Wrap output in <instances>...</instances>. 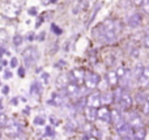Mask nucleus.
<instances>
[{
  "instance_id": "1",
  "label": "nucleus",
  "mask_w": 149,
  "mask_h": 140,
  "mask_svg": "<svg viewBox=\"0 0 149 140\" xmlns=\"http://www.w3.org/2000/svg\"><path fill=\"white\" fill-rule=\"evenodd\" d=\"M102 34H103V38H105L106 42L111 43L116 39L118 37V29H116V24L111 20L105 21L102 26Z\"/></svg>"
},
{
  "instance_id": "2",
  "label": "nucleus",
  "mask_w": 149,
  "mask_h": 140,
  "mask_svg": "<svg viewBox=\"0 0 149 140\" xmlns=\"http://www.w3.org/2000/svg\"><path fill=\"white\" fill-rule=\"evenodd\" d=\"M22 58H24V62H25L26 67H30V65L36 64L37 60L39 59V52L37 51L36 47H28L22 52Z\"/></svg>"
},
{
  "instance_id": "3",
  "label": "nucleus",
  "mask_w": 149,
  "mask_h": 140,
  "mask_svg": "<svg viewBox=\"0 0 149 140\" xmlns=\"http://www.w3.org/2000/svg\"><path fill=\"white\" fill-rule=\"evenodd\" d=\"M88 106H90V107H100L101 106V94L98 93V92H94V93H92V94H89L88 96Z\"/></svg>"
},
{
  "instance_id": "4",
  "label": "nucleus",
  "mask_w": 149,
  "mask_h": 140,
  "mask_svg": "<svg viewBox=\"0 0 149 140\" xmlns=\"http://www.w3.org/2000/svg\"><path fill=\"white\" fill-rule=\"evenodd\" d=\"M118 132L122 138H131L132 136V127L130 123H124L122 122L118 126Z\"/></svg>"
},
{
  "instance_id": "5",
  "label": "nucleus",
  "mask_w": 149,
  "mask_h": 140,
  "mask_svg": "<svg viewBox=\"0 0 149 140\" xmlns=\"http://www.w3.org/2000/svg\"><path fill=\"white\" fill-rule=\"evenodd\" d=\"M143 22V17L140 13H132L128 18H127V24L131 28H139Z\"/></svg>"
},
{
  "instance_id": "6",
  "label": "nucleus",
  "mask_w": 149,
  "mask_h": 140,
  "mask_svg": "<svg viewBox=\"0 0 149 140\" xmlns=\"http://www.w3.org/2000/svg\"><path fill=\"white\" fill-rule=\"evenodd\" d=\"M98 83H100V76L95 75V73H89V75L85 77V85L89 89L95 88Z\"/></svg>"
},
{
  "instance_id": "7",
  "label": "nucleus",
  "mask_w": 149,
  "mask_h": 140,
  "mask_svg": "<svg viewBox=\"0 0 149 140\" xmlns=\"http://www.w3.org/2000/svg\"><path fill=\"white\" fill-rule=\"evenodd\" d=\"M119 105H120L122 109L127 110L132 106V97L127 93H122L120 97H119Z\"/></svg>"
},
{
  "instance_id": "8",
  "label": "nucleus",
  "mask_w": 149,
  "mask_h": 140,
  "mask_svg": "<svg viewBox=\"0 0 149 140\" xmlns=\"http://www.w3.org/2000/svg\"><path fill=\"white\" fill-rule=\"evenodd\" d=\"M5 134H7L8 136H10V138L15 139L16 136H18L21 134V130L17 127V126L13 125V123H10V125H8L7 127H5Z\"/></svg>"
},
{
  "instance_id": "9",
  "label": "nucleus",
  "mask_w": 149,
  "mask_h": 140,
  "mask_svg": "<svg viewBox=\"0 0 149 140\" xmlns=\"http://www.w3.org/2000/svg\"><path fill=\"white\" fill-rule=\"evenodd\" d=\"M98 118L103 122H109V120H111V111L107 107L102 106L101 109H98Z\"/></svg>"
},
{
  "instance_id": "10",
  "label": "nucleus",
  "mask_w": 149,
  "mask_h": 140,
  "mask_svg": "<svg viewBox=\"0 0 149 140\" xmlns=\"http://www.w3.org/2000/svg\"><path fill=\"white\" fill-rule=\"evenodd\" d=\"M85 117H86L88 120L93 122L95 118H98V110L95 107H90V106L85 107Z\"/></svg>"
},
{
  "instance_id": "11",
  "label": "nucleus",
  "mask_w": 149,
  "mask_h": 140,
  "mask_svg": "<svg viewBox=\"0 0 149 140\" xmlns=\"http://www.w3.org/2000/svg\"><path fill=\"white\" fill-rule=\"evenodd\" d=\"M107 81H109V84H110L111 86H116L118 85V83H119V76H118V73H116V71L114 72V71H110V72L107 73Z\"/></svg>"
},
{
  "instance_id": "12",
  "label": "nucleus",
  "mask_w": 149,
  "mask_h": 140,
  "mask_svg": "<svg viewBox=\"0 0 149 140\" xmlns=\"http://www.w3.org/2000/svg\"><path fill=\"white\" fill-rule=\"evenodd\" d=\"M139 84L141 86H145V85H148V84H149V67L144 68L141 76L139 77Z\"/></svg>"
},
{
  "instance_id": "13",
  "label": "nucleus",
  "mask_w": 149,
  "mask_h": 140,
  "mask_svg": "<svg viewBox=\"0 0 149 140\" xmlns=\"http://www.w3.org/2000/svg\"><path fill=\"white\" fill-rule=\"evenodd\" d=\"M50 105H54V106H62L64 104V98H63L60 94H54L51 100H49Z\"/></svg>"
},
{
  "instance_id": "14",
  "label": "nucleus",
  "mask_w": 149,
  "mask_h": 140,
  "mask_svg": "<svg viewBox=\"0 0 149 140\" xmlns=\"http://www.w3.org/2000/svg\"><path fill=\"white\" fill-rule=\"evenodd\" d=\"M130 125H131L132 128L141 127V126H143V120H141V118L137 117V115H132V117L130 118Z\"/></svg>"
},
{
  "instance_id": "15",
  "label": "nucleus",
  "mask_w": 149,
  "mask_h": 140,
  "mask_svg": "<svg viewBox=\"0 0 149 140\" xmlns=\"http://www.w3.org/2000/svg\"><path fill=\"white\" fill-rule=\"evenodd\" d=\"M134 136H135V139H143L144 140L145 139V136H147V130H145L144 127H137V128H135V131H134Z\"/></svg>"
},
{
  "instance_id": "16",
  "label": "nucleus",
  "mask_w": 149,
  "mask_h": 140,
  "mask_svg": "<svg viewBox=\"0 0 149 140\" xmlns=\"http://www.w3.org/2000/svg\"><path fill=\"white\" fill-rule=\"evenodd\" d=\"M111 120H113V123L114 125H116V126H119L122 122H123L122 115H120V113H119L118 110H113V111H111Z\"/></svg>"
},
{
  "instance_id": "17",
  "label": "nucleus",
  "mask_w": 149,
  "mask_h": 140,
  "mask_svg": "<svg viewBox=\"0 0 149 140\" xmlns=\"http://www.w3.org/2000/svg\"><path fill=\"white\" fill-rule=\"evenodd\" d=\"M68 80H70V79H68L65 75L59 76V77L56 79V86H58V88H65V86L70 84V83H68Z\"/></svg>"
},
{
  "instance_id": "18",
  "label": "nucleus",
  "mask_w": 149,
  "mask_h": 140,
  "mask_svg": "<svg viewBox=\"0 0 149 140\" xmlns=\"http://www.w3.org/2000/svg\"><path fill=\"white\" fill-rule=\"evenodd\" d=\"M65 92H67V94H70V96H74V94L79 92V86L74 83H70L65 86Z\"/></svg>"
},
{
  "instance_id": "19",
  "label": "nucleus",
  "mask_w": 149,
  "mask_h": 140,
  "mask_svg": "<svg viewBox=\"0 0 149 140\" xmlns=\"http://www.w3.org/2000/svg\"><path fill=\"white\" fill-rule=\"evenodd\" d=\"M116 73H118L119 79H127L130 76V71L127 70L126 67H123V65L118 67V70H116Z\"/></svg>"
},
{
  "instance_id": "20",
  "label": "nucleus",
  "mask_w": 149,
  "mask_h": 140,
  "mask_svg": "<svg viewBox=\"0 0 149 140\" xmlns=\"http://www.w3.org/2000/svg\"><path fill=\"white\" fill-rule=\"evenodd\" d=\"M82 75H84V72H82L81 70H73L72 72L70 73V76H71V79L72 80H80V79H82Z\"/></svg>"
},
{
  "instance_id": "21",
  "label": "nucleus",
  "mask_w": 149,
  "mask_h": 140,
  "mask_svg": "<svg viewBox=\"0 0 149 140\" xmlns=\"http://www.w3.org/2000/svg\"><path fill=\"white\" fill-rule=\"evenodd\" d=\"M111 101H113L111 94H102V96H101V102H102V105H107V104H110Z\"/></svg>"
},
{
  "instance_id": "22",
  "label": "nucleus",
  "mask_w": 149,
  "mask_h": 140,
  "mask_svg": "<svg viewBox=\"0 0 149 140\" xmlns=\"http://www.w3.org/2000/svg\"><path fill=\"white\" fill-rule=\"evenodd\" d=\"M9 125V120H8L7 115L0 114V127H7Z\"/></svg>"
},
{
  "instance_id": "23",
  "label": "nucleus",
  "mask_w": 149,
  "mask_h": 140,
  "mask_svg": "<svg viewBox=\"0 0 149 140\" xmlns=\"http://www.w3.org/2000/svg\"><path fill=\"white\" fill-rule=\"evenodd\" d=\"M22 41H24V38L20 36V34H16V36L13 37V43H15L16 46H20V45L22 43Z\"/></svg>"
},
{
  "instance_id": "24",
  "label": "nucleus",
  "mask_w": 149,
  "mask_h": 140,
  "mask_svg": "<svg viewBox=\"0 0 149 140\" xmlns=\"http://www.w3.org/2000/svg\"><path fill=\"white\" fill-rule=\"evenodd\" d=\"M5 41H7V31L4 29H0V45L5 43Z\"/></svg>"
},
{
  "instance_id": "25",
  "label": "nucleus",
  "mask_w": 149,
  "mask_h": 140,
  "mask_svg": "<svg viewBox=\"0 0 149 140\" xmlns=\"http://www.w3.org/2000/svg\"><path fill=\"white\" fill-rule=\"evenodd\" d=\"M141 8H143V12L149 15V0H144V1H143Z\"/></svg>"
},
{
  "instance_id": "26",
  "label": "nucleus",
  "mask_w": 149,
  "mask_h": 140,
  "mask_svg": "<svg viewBox=\"0 0 149 140\" xmlns=\"http://www.w3.org/2000/svg\"><path fill=\"white\" fill-rule=\"evenodd\" d=\"M143 111H144V114H149V102L145 101L144 104H143Z\"/></svg>"
},
{
  "instance_id": "27",
  "label": "nucleus",
  "mask_w": 149,
  "mask_h": 140,
  "mask_svg": "<svg viewBox=\"0 0 149 140\" xmlns=\"http://www.w3.org/2000/svg\"><path fill=\"white\" fill-rule=\"evenodd\" d=\"M143 43H144V46L147 47V49H149V34L144 37V41H143Z\"/></svg>"
},
{
  "instance_id": "28",
  "label": "nucleus",
  "mask_w": 149,
  "mask_h": 140,
  "mask_svg": "<svg viewBox=\"0 0 149 140\" xmlns=\"http://www.w3.org/2000/svg\"><path fill=\"white\" fill-rule=\"evenodd\" d=\"M10 65H12V67H17V59H16V58L10 59Z\"/></svg>"
},
{
  "instance_id": "29",
  "label": "nucleus",
  "mask_w": 149,
  "mask_h": 140,
  "mask_svg": "<svg viewBox=\"0 0 149 140\" xmlns=\"http://www.w3.org/2000/svg\"><path fill=\"white\" fill-rule=\"evenodd\" d=\"M34 122H36L37 125H43V123H45V120L42 119V118H39V117H38V118H37L36 120H34Z\"/></svg>"
},
{
  "instance_id": "30",
  "label": "nucleus",
  "mask_w": 149,
  "mask_h": 140,
  "mask_svg": "<svg viewBox=\"0 0 149 140\" xmlns=\"http://www.w3.org/2000/svg\"><path fill=\"white\" fill-rule=\"evenodd\" d=\"M18 75H20L21 77H24V76H25V70H24V68H18Z\"/></svg>"
},
{
  "instance_id": "31",
  "label": "nucleus",
  "mask_w": 149,
  "mask_h": 140,
  "mask_svg": "<svg viewBox=\"0 0 149 140\" xmlns=\"http://www.w3.org/2000/svg\"><path fill=\"white\" fill-rule=\"evenodd\" d=\"M4 77H5V79H9V77H12V72H10V71H5V73H4Z\"/></svg>"
},
{
  "instance_id": "32",
  "label": "nucleus",
  "mask_w": 149,
  "mask_h": 140,
  "mask_svg": "<svg viewBox=\"0 0 149 140\" xmlns=\"http://www.w3.org/2000/svg\"><path fill=\"white\" fill-rule=\"evenodd\" d=\"M42 80H43L45 84H46L47 80H49V75H47V73H43V75H42Z\"/></svg>"
},
{
  "instance_id": "33",
  "label": "nucleus",
  "mask_w": 149,
  "mask_h": 140,
  "mask_svg": "<svg viewBox=\"0 0 149 140\" xmlns=\"http://www.w3.org/2000/svg\"><path fill=\"white\" fill-rule=\"evenodd\" d=\"M131 1L134 3V4H136V5H141L144 0H131Z\"/></svg>"
},
{
  "instance_id": "34",
  "label": "nucleus",
  "mask_w": 149,
  "mask_h": 140,
  "mask_svg": "<svg viewBox=\"0 0 149 140\" xmlns=\"http://www.w3.org/2000/svg\"><path fill=\"white\" fill-rule=\"evenodd\" d=\"M52 30H54L56 34H60V33H62V30H60V29H58L55 25H52Z\"/></svg>"
},
{
  "instance_id": "35",
  "label": "nucleus",
  "mask_w": 149,
  "mask_h": 140,
  "mask_svg": "<svg viewBox=\"0 0 149 140\" xmlns=\"http://www.w3.org/2000/svg\"><path fill=\"white\" fill-rule=\"evenodd\" d=\"M139 54H140L139 50H135V51H132V56H134V58H137V56H139Z\"/></svg>"
},
{
  "instance_id": "36",
  "label": "nucleus",
  "mask_w": 149,
  "mask_h": 140,
  "mask_svg": "<svg viewBox=\"0 0 149 140\" xmlns=\"http://www.w3.org/2000/svg\"><path fill=\"white\" fill-rule=\"evenodd\" d=\"M8 92H9V88H7V86H4V88H3V93H4V94H7Z\"/></svg>"
},
{
  "instance_id": "37",
  "label": "nucleus",
  "mask_w": 149,
  "mask_h": 140,
  "mask_svg": "<svg viewBox=\"0 0 149 140\" xmlns=\"http://www.w3.org/2000/svg\"><path fill=\"white\" fill-rule=\"evenodd\" d=\"M30 15H36V9H34V8L30 9Z\"/></svg>"
},
{
  "instance_id": "38",
  "label": "nucleus",
  "mask_w": 149,
  "mask_h": 140,
  "mask_svg": "<svg viewBox=\"0 0 149 140\" xmlns=\"http://www.w3.org/2000/svg\"><path fill=\"white\" fill-rule=\"evenodd\" d=\"M3 52H4V49H3V47H0V56H1Z\"/></svg>"
},
{
  "instance_id": "39",
  "label": "nucleus",
  "mask_w": 149,
  "mask_h": 140,
  "mask_svg": "<svg viewBox=\"0 0 149 140\" xmlns=\"http://www.w3.org/2000/svg\"><path fill=\"white\" fill-rule=\"evenodd\" d=\"M28 39H33V33H30V36H28Z\"/></svg>"
},
{
  "instance_id": "40",
  "label": "nucleus",
  "mask_w": 149,
  "mask_h": 140,
  "mask_svg": "<svg viewBox=\"0 0 149 140\" xmlns=\"http://www.w3.org/2000/svg\"><path fill=\"white\" fill-rule=\"evenodd\" d=\"M145 101H148V102H149V94L147 96V98H145Z\"/></svg>"
},
{
  "instance_id": "41",
  "label": "nucleus",
  "mask_w": 149,
  "mask_h": 140,
  "mask_svg": "<svg viewBox=\"0 0 149 140\" xmlns=\"http://www.w3.org/2000/svg\"><path fill=\"white\" fill-rule=\"evenodd\" d=\"M41 140H50V139H47V138H42Z\"/></svg>"
},
{
  "instance_id": "42",
  "label": "nucleus",
  "mask_w": 149,
  "mask_h": 140,
  "mask_svg": "<svg viewBox=\"0 0 149 140\" xmlns=\"http://www.w3.org/2000/svg\"><path fill=\"white\" fill-rule=\"evenodd\" d=\"M135 140H143V139H135Z\"/></svg>"
}]
</instances>
